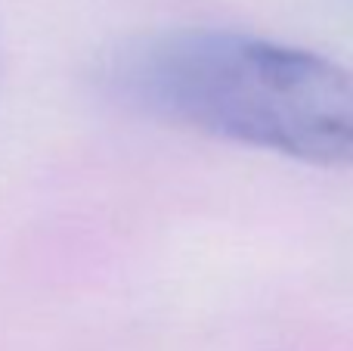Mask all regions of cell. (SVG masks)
I'll use <instances>...</instances> for the list:
<instances>
[{"label": "cell", "instance_id": "cell-1", "mask_svg": "<svg viewBox=\"0 0 353 351\" xmlns=\"http://www.w3.org/2000/svg\"><path fill=\"white\" fill-rule=\"evenodd\" d=\"M121 103L226 143L316 168H353V68L292 44L176 28L118 50Z\"/></svg>", "mask_w": 353, "mask_h": 351}]
</instances>
